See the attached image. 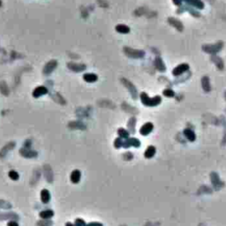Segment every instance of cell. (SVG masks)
Listing matches in <instances>:
<instances>
[{"label": "cell", "mask_w": 226, "mask_h": 226, "mask_svg": "<svg viewBox=\"0 0 226 226\" xmlns=\"http://www.w3.org/2000/svg\"><path fill=\"white\" fill-rule=\"evenodd\" d=\"M80 180V170H78V169H76V170H74L72 172V174H71V181H72L74 183H79Z\"/></svg>", "instance_id": "12"}, {"label": "cell", "mask_w": 226, "mask_h": 226, "mask_svg": "<svg viewBox=\"0 0 226 226\" xmlns=\"http://www.w3.org/2000/svg\"><path fill=\"white\" fill-rule=\"evenodd\" d=\"M155 66L158 70H160V71H164L165 70V66H164L163 60H161V58H159V57H157L155 60Z\"/></svg>", "instance_id": "15"}, {"label": "cell", "mask_w": 226, "mask_h": 226, "mask_svg": "<svg viewBox=\"0 0 226 226\" xmlns=\"http://www.w3.org/2000/svg\"><path fill=\"white\" fill-rule=\"evenodd\" d=\"M114 146H115V147H117V148H119L120 146H123V142H122L121 138H117V139L115 140Z\"/></svg>", "instance_id": "29"}, {"label": "cell", "mask_w": 226, "mask_h": 226, "mask_svg": "<svg viewBox=\"0 0 226 226\" xmlns=\"http://www.w3.org/2000/svg\"><path fill=\"white\" fill-rule=\"evenodd\" d=\"M140 98H141V102L148 106H155L160 104V102H161V98L159 96L150 98L148 97V95L145 92H142L140 94Z\"/></svg>", "instance_id": "1"}, {"label": "cell", "mask_w": 226, "mask_h": 226, "mask_svg": "<svg viewBox=\"0 0 226 226\" xmlns=\"http://www.w3.org/2000/svg\"><path fill=\"white\" fill-rule=\"evenodd\" d=\"M68 67L75 72H80L86 69V66L84 64H76V63H68Z\"/></svg>", "instance_id": "6"}, {"label": "cell", "mask_w": 226, "mask_h": 226, "mask_svg": "<svg viewBox=\"0 0 226 226\" xmlns=\"http://www.w3.org/2000/svg\"><path fill=\"white\" fill-rule=\"evenodd\" d=\"M173 2L175 5H179L181 3V0H173Z\"/></svg>", "instance_id": "34"}, {"label": "cell", "mask_w": 226, "mask_h": 226, "mask_svg": "<svg viewBox=\"0 0 226 226\" xmlns=\"http://www.w3.org/2000/svg\"><path fill=\"white\" fill-rule=\"evenodd\" d=\"M66 226H74V225L72 224V223H66Z\"/></svg>", "instance_id": "35"}, {"label": "cell", "mask_w": 226, "mask_h": 226, "mask_svg": "<svg viewBox=\"0 0 226 226\" xmlns=\"http://www.w3.org/2000/svg\"><path fill=\"white\" fill-rule=\"evenodd\" d=\"M56 60H50V62H48L46 64V66L44 67V73L45 75H50L53 70L56 68Z\"/></svg>", "instance_id": "4"}, {"label": "cell", "mask_w": 226, "mask_h": 226, "mask_svg": "<svg viewBox=\"0 0 226 226\" xmlns=\"http://www.w3.org/2000/svg\"><path fill=\"white\" fill-rule=\"evenodd\" d=\"M125 54L128 56V57H131V58H142L144 56V52L142 51H139V50H133V49H131V48H128V47H125L124 49Z\"/></svg>", "instance_id": "2"}, {"label": "cell", "mask_w": 226, "mask_h": 226, "mask_svg": "<svg viewBox=\"0 0 226 226\" xmlns=\"http://www.w3.org/2000/svg\"><path fill=\"white\" fill-rule=\"evenodd\" d=\"M163 94L166 96V97H173L174 96V92L172 90H170V89H167L163 91Z\"/></svg>", "instance_id": "28"}, {"label": "cell", "mask_w": 226, "mask_h": 226, "mask_svg": "<svg viewBox=\"0 0 226 226\" xmlns=\"http://www.w3.org/2000/svg\"><path fill=\"white\" fill-rule=\"evenodd\" d=\"M47 93H48V90H47L45 87H44V86H39V87H37V88L34 91L33 96H34L35 98H39V97H41V96H42V95H44V94H47Z\"/></svg>", "instance_id": "9"}, {"label": "cell", "mask_w": 226, "mask_h": 226, "mask_svg": "<svg viewBox=\"0 0 226 226\" xmlns=\"http://www.w3.org/2000/svg\"><path fill=\"white\" fill-rule=\"evenodd\" d=\"M153 130V124L151 122H147L146 124H144L142 127H141V129L140 131V134L143 135V136H147L148 134H149Z\"/></svg>", "instance_id": "7"}, {"label": "cell", "mask_w": 226, "mask_h": 226, "mask_svg": "<svg viewBox=\"0 0 226 226\" xmlns=\"http://www.w3.org/2000/svg\"><path fill=\"white\" fill-rule=\"evenodd\" d=\"M8 175H9L10 178L12 179V180H18L19 179V174L15 170H11Z\"/></svg>", "instance_id": "23"}, {"label": "cell", "mask_w": 226, "mask_h": 226, "mask_svg": "<svg viewBox=\"0 0 226 226\" xmlns=\"http://www.w3.org/2000/svg\"><path fill=\"white\" fill-rule=\"evenodd\" d=\"M140 141L136 138H130L128 140H126L125 142H123V146L124 147H129L130 146H133L135 147H138L140 146Z\"/></svg>", "instance_id": "8"}, {"label": "cell", "mask_w": 226, "mask_h": 226, "mask_svg": "<svg viewBox=\"0 0 226 226\" xmlns=\"http://www.w3.org/2000/svg\"><path fill=\"white\" fill-rule=\"evenodd\" d=\"M118 135H119L121 137H124V138L128 137V136H129L128 132H127V131H126L125 130H124V129H119V130H118Z\"/></svg>", "instance_id": "25"}, {"label": "cell", "mask_w": 226, "mask_h": 226, "mask_svg": "<svg viewBox=\"0 0 226 226\" xmlns=\"http://www.w3.org/2000/svg\"><path fill=\"white\" fill-rule=\"evenodd\" d=\"M155 153V148L154 146H148L147 151L145 152V157L146 158H151L154 156V154Z\"/></svg>", "instance_id": "21"}, {"label": "cell", "mask_w": 226, "mask_h": 226, "mask_svg": "<svg viewBox=\"0 0 226 226\" xmlns=\"http://www.w3.org/2000/svg\"><path fill=\"white\" fill-rule=\"evenodd\" d=\"M188 68H189V66L187 64H181V65H179V66H178L177 67L174 68L173 75L174 76H179L182 73L186 72L187 70H188Z\"/></svg>", "instance_id": "5"}, {"label": "cell", "mask_w": 226, "mask_h": 226, "mask_svg": "<svg viewBox=\"0 0 226 226\" xmlns=\"http://www.w3.org/2000/svg\"><path fill=\"white\" fill-rule=\"evenodd\" d=\"M83 78H84L85 81L88 82H94L97 81V76L95 75V74H91V73L85 74L83 76Z\"/></svg>", "instance_id": "14"}, {"label": "cell", "mask_w": 226, "mask_h": 226, "mask_svg": "<svg viewBox=\"0 0 226 226\" xmlns=\"http://www.w3.org/2000/svg\"><path fill=\"white\" fill-rule=\"evenodd\" d=\"M38 224L41 225V226H50L52 224V223L50 221H47L46 220V222H45V220H42V222L38 223Z\"/></svg>", "instance_id": "30"}, {"label": "cell", "mask_w": 226, "mask_h": 226, "mask_svg": "<svg viewBox=\"0 0 226 226\" xmlns=\"http://www.w3.org/2000/svg\"><path fill=\"white\" fill-rule=\"evenodd\" d=\"M116 30L119 33H122V34H127L130 31V29L125 25L120 24V25H118L116 27Z\"/></svg>", "instance_id": "16"}, {"label": "cell", "mask_w": 226, "mask_h": 226, "mask_svg": "<svg viewBox=\"0 0 226 226\" xmlns=\"http://www.w3.org/2000/svg\"><path fill=\"white\" fill-rule=\"evenodd\" d=\"M222 44L219 45V43L218 44H216V45H208V46H205L204 47V51H206V52H218V51H220V49L222 48Z\"/></svg>", "instance_id": "11"}, {"label": "cell", "mask_w": 226, "mask_h": 226, "mask_svg": "<svg viewBox=\"0 0 226 226\" xmlns=\"http://www.w3.org/2000/svg\"><path fill=\"white\" fill-rule=\"evenodd\" d=\"M41 199H42V201L44 203H48L50 201V192L48 190H42V192H41Z\"/></svg>", "instance_id": "13"}, {"label": "cell", "mask_w": 226, "mask_h": 226, "mask_svg": "<svg viewBox=\"0 0 226 226\" xmlns=\"http://www.w3.org/2000/svg\"><path fill=\"white\" fill-rule=\"evenodd\" d=\"M134 124H135V119H134V118H132V119L130 120L129 123H128V127H129V129H130V130H132V131H131L132 132L134 131V129H133Z\"/></svg>", "instance_id": "27"}, {"label": "cell", "mask_w": 226, "mask_h": 226, "mask_svg": "<svg viewBox=\"0 0 226 226\" xmlns=\"http://www.w3.org/2000/svg\"><path fill=\"white\" fill-rule=\"evenodd\" d=\"M7 225H8V226H19L18 223H17L15 221H11V222H9Z\"/></svg>", "instance_id": "32"}, {"label": "cell", "mask_w": 226, "mask_h": 226, "mask_svg": "<svg viewBox=\"0 0 226 226\" xmlns=\"http://www.w3.org/2000/svg\"><path fill=\"white\" fill-rule=\"evenodd\" d=\"M213 61L216 64V66L220 68L223 67V61L221 59H219L218 57H216V56H214V58H213Z\"/></svg>", "instance_id": "26"}, {"label": "cell", "mask_w": 226, "mask_h": 226, "mask_svg": "<svg viewBox=\"0 0 226 226\" xmlns=\"http://www.w3.org/2000/svg\"><path fill=\"white\" fill-rule=\"evenodd\" d=\"M202 86H203V89L206 91H209L211 87H210V84H209V80H208V76H204L202 78Z\"/></svg>", "instance_id": "20"}, {"label": "cell", "mask_w": 226, "mask_h": 226, "mask_svg": "<svg viewBox=\"0 0 226 226\" xmlns=\"http://www.w3.org/2000/svg\"><path fill=\"white\" fill-rule=\"evenodd\" d=\"M75 225L76 226H86V223L82 219H77L75 222Z\"/></svg>", "instance_id": "31"}, {"label": "cell", "mask_w": 226, "mask_h": 226, "mask_svg": "<svg viewBox=\"0 0 226 226\" xmlns=\"http://www.w3.org/2000/svg\"><path fill=\"white\" fill-rule=\"evenodd\" d=\"M5 218H11V219H16L18 216L14 214H9V215H0V220L5 219Z\"/></svg>", "instance_id": "24"}, {"label": "cell", "mask_w": 226, "mask_h": 226, "mask_svg": "<svg viewBox=\"0 0 226 226\" xmlns=\"http://www.w3.org/2000/svg\"><path fill=\"white\" fill-rule=\"evenodd\" d=\"M169 22L171 23L172 25H173L175 27H177L178 30H183V25H182V23L179 21L175 20L173 18H171V19H169Z\"/></svg>", "instance_id": "17"}, {"label": "cell", "mask_w": 226, "mask_h": 226, "mask_svg": "<svg viewBox=\"0 0 226 226\" xmlns=\"http://www.w3.org/2000/svg\"><path fill=\"white\" fill-rule=\"evenodd\" d=\"M20 154H22L24 157L27 158H32V157H35L37 155V152L29 149H21L20 150Z\"/></svg>", "instance_id": "10"}, {"label": "cell", "mask_w": 226, "mask_h": 226, "mask_svg": "<svg viewBox=\"0 0 226 226\" xmlns=\"http://www.w3.org/2000/svg\"><path fill=\"white\" fill-rule=\"evenodd\" d=\"M187 2H188L189 4H191L192 5L197 7V8H200V9H202L204 5L201 1H200V0H186Z\"/></svg>", "instance_id": "19"}, {"label": "cell", "mask_w": 226, "mask_h": 226, "mask_svg": "<svg viewBox=\"0 0 226 226\" xmlns=\"http://www.w3.org/2000/svg\"><path fill=\"white\" fill-rule=\"evenodd\" d=\"M88 226H103V224L99 223H91Z\"/></svg>", "instance_id": "33"}, {"label": "cell", "mask_w": 226, "mask_h": 226, "mask_svg": "<svg viewBox=\"0 0 226 226\" xmlns=\"http://www.w3.org/2000/svg\"><path fill=\"white\" fill-rule=\"evenodd\" d=\"M54 215L53 211L51 210H46V211H42L40 213V216L42 218V219H49L50 217H52Z\"/></svg>", "instance_id": "18"}, {"label": "cell", "mask_w": 226, "mask_h": 226, "mask_svg": "<svg viewBox=\"0 0 226 226\" xmlns=\"http://www.w3.org/2000/svg\"><path fill=\"white\" fill-rule=\"evenodd\" d=\"M184 134H185V136L188 138V140H190V141H193L194 139H195V135H194V133L191 131V130H188V129H187V130H185L184 131Z\"/></svg>", "instance_id": "22"}, {"label": "cell", "mask_w": 226, "mask_h": 226, "mask_svg": "<svg viewBox=\"0 0 226 226\" xmlns=\"http://www.w3.org/2000/svg\"><path fill=\"white\" fill-rule=\"evenodd\" d=\"M121 81H122V82L124 83V85L129 90V91H130V93L132 94L133 98H137V91H136V89H135V87H134L133 84L131 82H129L128 80H126L125 78H123Z\"/></svg>", "instance_id": "3"}]
</instances>
